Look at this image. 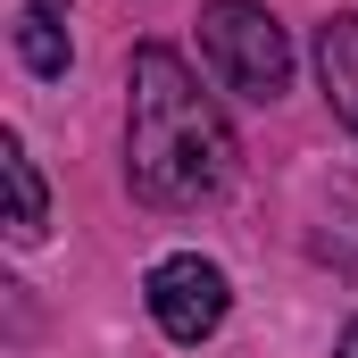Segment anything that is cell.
Returning <instances> with one entry per match:
<instances>
[{"instance_id":"cell-1","label":"cell","mask_w":358,"mask_h":358,"mask_svg":"<svg viewBox=\"0 0 358 358\" xmlns=\"http://www.w3.org/2000/svg\"><path fill=\"white\" fill-rule=\"evenodd\" d=\"M125 92H134V125H125L134 192L150 208H208V200H225V183H234V134H225L217 100L200 92V76L176 50L142 42Z\"/></svg>"},{"instance_id":"cell-2","label":"cell","mask_w":358,"mask_h":358,"mask_svg":"<svg viewBox=\"0 0 358 358\" xmlns=\"http://www.w3.org/2000/svg\"><path fill=\"white\" fill-rule=\"evenodd\" d=\"M200 50H208V67H217L225 84L250 92V100H275V92L292 84V34L275 25L259 0H208Z\"/></svg>"},{"instance_id":"cell-3","label":"cell","mask_w":358,"mask_h":358,"mask_svg":"<svg viewBox=\"0 0 358 358\" xmlns=\"http://www.w3.org/2000/svg\"><path fill=\"white\" fill-rule=\"evenodd\" d=\"M142 300H150V317H159V334H167V342H208V334L225 325V308H234V283H225L217 259L176 250V259H159V267H150Z\"/></svg>"},{"instance_id":"cell-4","label":"cell","mask_w":358,"mask_h":358,"mask_svg":"<svg viewBox=\"0 0 358 358\" xmlns=\"http://www.w3.org/2000/svg\"><path fill=\"white\" fill-rule=\"evenodd\" d=\"M317 84H325V100H334V117L358 134V17L317 25Z\"/></svg>"},{"instance_id":"cell-5","label":"cell","mask_w":358,"mask_h":358,"mask_svg":"<svg viewBox=\"0 0 358 358\" xmlns=\"http://www.w3.org/2000/svg\"><path fill=\"white\" fill-rule=\"evenodd\" d=\"M17 59H25L34 76H67V59H76V42H67V0H25V17H17Z\"/></svg>"},{"instance_id":"cell-6","label":"cell","mask_w":358,"mask_h":358,"mask_svg":"<svg viewBox=\"0 0 358 358\" xmlns=\"http://www.w3.org/2000/svg\"><path fill=\"white\" fill-rule=\"evenodd\" d=\"M0 176H8V234H17V242H42L50 192H42V176H34V159H25L17 134H0Z\"/></svg>"},{"instance_id":"cell-7","label":"cell","mask_w":358,"mask_h":358,"mask_svg":"<svg viewBox=\"0 0 358 358\" xmlns=\"http://www.w3.org/2000/svg\"><path fill=\"white\" fill-rule=\"evenodd\" d=\"M334 358H358V317L342 325V342H334Z\"/></svg>"}]
</instances>
